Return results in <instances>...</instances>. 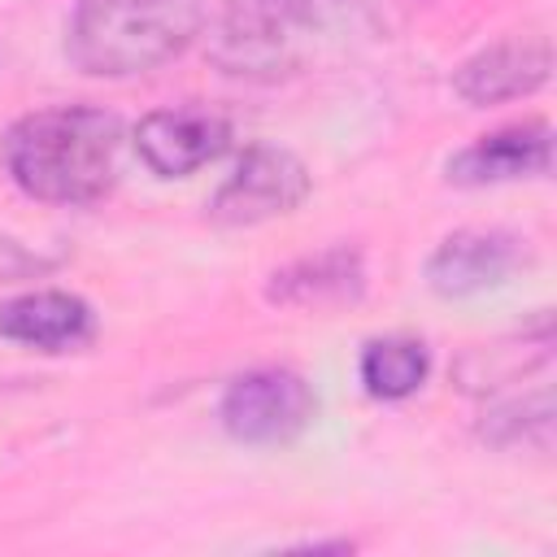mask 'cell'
I'll list each match as a JSON object with an SVG mask.
<instances>
[{
	"instance_id": "6da1fadb",
	"label": "cell",
	"mask_w": 557,
	"mask_h": 557,
	"mask_svg": "<svg viewBox=\"0 0 557 557\" xmlns=\"http://www.w3.org/2000/svg\"><path fill=\"white\" fill-rule=\"evenodd\" d=\"M122 122L91 104H57L17 117L0 135V165L17 191L44 205H91L117 183Z\"/></svg>"
},
{
	"instance_id": "7a4b0ae2",
	"label": "cell",
	"mask_w": 557,
	"mask_h": 557,
	"mask_svg": "<svg viewBox=\"0 0 557 557\" xmlns=\"http://www.w3.org/2000/svg\"><path fill=\"white\" fill-rule=\"evenodd\" d=\"M200 26L205 0H78L70 57L83 74L131 78L183 57Z\"/></svg>"
},
{
	"instance_id": "3957f363",
	"label": "cell",
	"mask_w": 557,
	"mask_h": 557,
	"mask_svg": "<svg viewBox=\"0 0 557 557\" xmlns=\"http://www.w3.org/2000/svg\"><path fill=\"white\" fill-rule=\"evenodd\" d=\"M335 13L339 0H226L213 30V61L257 83L300 74L335 35Z\"/></svg>"
},
{
	"instance_id": "277c9868",
	"label": "cell",
	"mask_w": 557,
	"mask_h": 557,
	"mask_svg": "<svg viewBox=\"0 0 557 557\" xmlns=\"http://www.w3.org/2000/svg\"><path fill=\"white\" fill-rule=\"evenodd\" d=\"M313 392L296 370L283 366H257L248 374H235L222 392V426L239 444H287L313 422Z\"/></svg>"
},
{
	"instance_id": "5b68a950",
	"label": "cell",
	"mask_w": 557,
	"mask_h": 557,
	"mask_svg": "<svg viewBox=\"0 0 557 557\" xmlns=\"http://www.w3.org/2000/svg\"><path fill=\"white\" fill-rule=\"evenodd\" d=\"M309 196V170L296 152L257 144L239 157L226 183L209 200V218L218 226H257L292 213Z\"/></svg>"
},
{
	"instance_id": "8992f818",
	"label": "cell",
	"mask_w": 557,
	"mask_h": 557,
	"mask_svg": "<svg viewBox=\"0 0 557 557\" xmlns=\"http://www.w3.org/2000/svg\"><path fill=\"white\" fill-rule=\"evenodd\" d=\"M226 144H231V122L205 104L157 109L135 126V152L161 178H178L218 161Z\"/></svg>"
},
{
	"instance_id": "52a82bcc",
	"label": "cell",
	"mask_w": 557,
	"mask_h": 557,
	"mask_svg": "<svg viewBox=\"0 0 557 557\" xmlns=\"http://www.w3.org/2000/svg\"><path fill=\"white\" fill-rule=\"evenodd\" d=\"M553 74V48L544 35H509L461 61L453 87L466 104H505L531 96Z\"/></svg>"
},
{
	"instance_id": "ba28073f",
	"label": "cell",
	"mask_w": 557,
	"mask_h": 557,
	"mask_svg": "<svg viewBox=\"0 0 557 557\" xmlns=\"http://www.w3.org/2000/svg\"><path fill=\"white\" fill-rule=\"evenodd\" d=\"M548 161H553V126L531 117V122H513L492 135H479L470 148H461L448 161V178L461 187L513 183V178L548 174Z\"/></svg>"
},
{
	"instance_id": "9c48e42d",
	"label": "cell",
	"mask_w": 557,
	"mask_h": 557,
	"mask_svg": "<svg viewBox=\"0 0 557 557\" xmlns=\"http://www.w3.org/2000/svg\"><path fill=\"white\" fill-rule=\"evenodd\" d=\"M513 261H518V239L513 235H505V231H457L431 252L426 278L440 296H474V292H487V287L505 283Z\"/></svg>"
},
{
	"instance_id": "30bf717a",
	"label": "cell",
	"mask_w": 557,
	"mask_h": 557,
	"mask_svg": "<svg viewBox=\"0 0 557 557\" xmlns=\"http://www.w3.org/2000/svg\"><path fill=\"white\" fill-rule=\"evenodd\" d=\"M91 305L70 292H26L0 305V335L39 352L78 348L91 335Z\"/></svg>"
},
{
	"instance_id": "8fae6325",
	"label": "cell",
	"mask_w": 557,
	"mask_h": 557,
	"mask_svg": "<svg viewBox=\"0 0 557 557\" xmlns=\"http://www.w3.org/2000/svg\"><path fill=\"white\" fill-rule=\"evenodd\" d=\"M366 287V265L357 248H322L313 257L292 261L287 270L274 274L270 300L278 305H300V309H326V305H348Z\"/></svg>"
},
{
	"instance_id": "7c38bea8",
	"label": "cell",
	"mask_w": 557,
	"mask_h": 557,
	"mask_svg": "<svg viewBox=\"0 0 557 557\" xmlns=\"http://www.w3.org/2000/svg\"><path fill=\"white\" fill-rule=\"evenodd\" d=\"M426 370H431V352L422 339H409V335L370 339L361 352V383L379 400H405L409 392L422 387Z\"/></svg>"
}]
</instances>
